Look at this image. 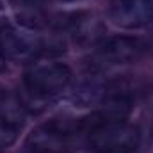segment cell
Here are the masks:
<instances>
[{
  "label": "cell",
  "instance_id": "1",
  "mask_svg": "<svg viewBox=\"0 0 153 153\" xmlns=\"http://www.w3.org/2000/svg\"><path fill=\"white\" fill-rule=\"evenodd\" d=\"M87 143L93 153H135L141 143V132L121 116L102 114L91 121Z\"/></svg>",
  "mask_w": 153,
  "mask_h": 153
},
{
  "label": "cell",
  "instance_id": "2",
  "mask_svg": "<svg viewBox=\"0 0 153 153\" xmlns=\"http://www.w3.org/2000/svg\"><path fill=\"white\" fill-rule=\"evenodd\" d=\"M23 82L36 98H52L61 94L71 82V70L52 57H36L25 70Z\"/></svg>",
  "mask_w": 153,
  "mask_h": 153
},
{
  "label": "cell",
  "instance_id": "3",
  "mask_svg": "<svg viewBox=\"0 0 153 153\" xmlns=\"http://www.w3.org/2000/svg\"><path fill=\"white\" fill-rule=\"evenodd\" d=\"M148 48H150L148 41L141 38H132V36L103 38L100 43H96L91 62L96 68L130 64L141 59Z\"/></svg>",
  "mask_w": 153,
  "mask_h": 153
},
{
  "label": "cell",
  "instance_id": "4",
  "mask_svg": "<svg viewBox=\"0 0 153 153\" xmlns=\"http://www.w3.org/2000/svg\"><path fill=\"white\" fill-rule=\"evenodd\" d=\"M84 126L82 121L73 117H53L39 125L27 139V150L39 153H59L62 152L70 139L78 134Z\"/></svg>",
  "mask_w": 153,
  "mask_h": 153
},
{
  "label": "cell",
  "instance_id": "5",
  "mask_svg": "<svg viewBox=\"0 0 153 153\" xmlns=\"http://www.w3.org/2000/svg\"><path fill=\"white\" fill-rule=\"evenodd\" d=\"M43 53V41L32 29L2 25L0 27V55L7 61H34Z\"/></svg>",
  "mask_w": 153,
  "mask_h": 153
},
{
  "label": "cell",
  "instance_id": "6",
  "mask_svg": "<svg viewBox=\"0 0 153 153\" xmlns=\"http://www.w3.org/2000/svg\"><path fill=\"white\" fill-rule=\"evenodd\" d=\"M109 20L121 29H141L153 22V0H111Z\"/></svg>",
  "mask_w": 153,
  "mask_h": 153
},
{
  "label": "cell",
  "instance_id": "7",
  "mask_svg": "<svg viewBox=\"0 0 153 153\" xmlns=\"http://www.w3.org/2000/svg\"><path fill=\"white\" fill-rule=\"evenodd\" d=\"M57 29L66 32L75 43L80 45H96L102 41L103 25L94 13H71L57 22Z\"/></svg>",
  "mask_w": 153,
  "mask_h": 153
},
{
  "label": "cell",
  "instance_id": "8",
  "mask_svg": "<svg viewBox=\"0 0 153 153\" xmlns=\"http://www.w3.org/2000/svg\"><path fill=\"white\" fill-rule=\"evenodd\" d=\"M0 121L13 123L16 126L23 125V109L20 102L9 94L2 85H0Z\"/></svg>",
  "mask_w": 153,
  "mask_h": 153
},
{
  "label": "cell",
  "instance_id": "9",
  "mask_svg": "<svg viewBox=\"0 0 153 153\" xmlns=\"http://www.w3.org/2000/svg\"><path fill=\"white\" fill-rule=\"evenodd\" d=\"M22 126H16L13 123H7V121H0V148H5L9 144L14 143L16 135H18V130Z\"/></svg>",
  "mask_w": 153,
  "mask_h": 153
},
{
  "label": "cell",
  "instance_id": "10",
  "mask_svg": "<svg viewBox=\"0 0 153 153\" xmlns=\"http://www.w3.org/2000/svg\"><path fill=\"white\" fill-rule=\"evenodd\" d=\"M148 46L153 48V29H152V32H150V38H148Z\"/></svg>",
  "mask_w": 153,
  "mask_h": 153
},
{
  "label": "cell",
  "instance_id": "11",
  "mask_svg": "<svg viewBox=\"0 0 153 153\" xmlns=\"http://www.w3.org/2000/svg\"><path fill=\"white\" fill-rule=\"evenodd\" d=\"M23 153H39V152H32V150H25Z\"/></svg>",
  "mask_w": 153,
  "mask_h": 153
},
{
  "label": "cell",
  "instance_id": "12",
  "mask_svg": "<svg viewBox=\"0 0 153 153\" xmlns=\"http://www.w3.org/2000/svg\"><path fill=\"white\" fill-rule=\"evenodd\" d=\"M152 143H153V128H152Z\"/></svg>",
  "mask_w": 153,
  "mask_h": 153
}]
</instances>
